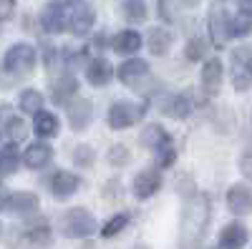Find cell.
I'll use <instances>...</instances> for the list:
<instances>
[{
  "label": "cell",
  "mask_w": 252,
  "mask_h": 249,
  "mask_svg": "<svg viewBox=\"0 0 252 249\" xmlns=\"http://www.w3.org/2000/svg\"><path fill=\"white\" fill-rule=\"evenodd\" d=\"M207 224H209V199L204 194H194L187 201L182 214V234H179L182 247L184 249L197 247L207 232Z\"/></svg>",
  "instance_id": "cell-1"
},
{
  "label": "cell",
  "mask_w": 252,
  "mask_h": 249,
  "mask_svg": "<svg viewBox=\"0 0 252 249\" xmlns=\"http://www.w3.org/2000/svg\"><path fill=\"white\" fill-rule=\"evenodd\" d=\"M61 232L71 237V239H83V237H91L96 234V219L89 209L83 206H76V209H68L61 219Z\"/></svg>",
  "instance_id": "cell-2"
},
{
  "label": "cell",
  "mask_w": 252,
  "mask_h": 249,
  "mask_svg": "<svg viewBox=\"0 0 252 249\" xmlns=\"http://www.w3.org/2000/svg\"><path fill=\"white\" fill-rule=\"evenodd\" d=\"M232 86L237 91H247L252 86V46L232 51Z\"/></svg>",
  "instance_id": "cell-3"
},
{
  "label": "cell",
  "mask_w": 252,
  "mask_h": 249,
  "mask_svg": "<svg viewBox=\"0 0 252 249\" xmlns=\"http://www.w3.org/2000/svg\"><path fill=\"white\" fill-rule=\"evenodd\" d=\"M5 68L15 76H23V73H31L35 68V48L28 46V43H15L13 48H8L5 53Z\"/></svg>",
  "instance_id": "cell-4"
},
{
  "label": "cell",
  "mask_w": 252,
  "mask_h": 249,
  "mask_svg": "<svg viewBox=\"0 0 252 249\" xmlns=\"http://www.w3.org/2000/svg\"><path fill=\"white\" fill-rule=\"evenodd\" d=\"M209 38H212V43L217 48L227 46V40L232 38V18L227 15V10L222 5H215L212 10H209Z\"/></svg>",
  "instance_id": "cell-5"
},
{
  "label": "cell",
  "mask_w": 252,
  "mask_h": 249,
  "mask_svg": "<svg viewBox=\"0 0 252 249\" xmlns=\"http://www.w3.org/2000/svg\"><path fill=\"white\" fill-rule=\"evenodd\" d=\"M141 113L144 111L139 106H134V103L116 101V103H111V109H109V126L111 129H129L141 118Z\"/></svg>",
  "instance_id": "cell-6"
},
{
  "label": "cell",
  "mask_w": 252,
  "mask_h": 249,
  "mask_svg": "<svg viewBox=\"0 0 252 249\" xmlns=\"http://www.w3.org/2000/svg\"><path fill=\"white\" fill-rule=\"evenodd\" d=\"M227 209L235 217H247L252 214V189L245 184H235L227 192Z\"/></svg>",
  "instance_id": "cell-7"
},
{
  "label": "cell",
  "mask_w": 252,
  "mask_h": 249,
  "mask_svg": "<svg viewBox=\"0 0 252 249\" xmlns=\"http://www.w3.org/2000/svg\"><path fill=\"white\" fill-rule=\"evenodd\" d=\"M159 186H161V174L157 169H144L134 179V196L136 199H149L159 192Z\"/></svg>",
  "instance_id": "cell-8"
},
{
  "label": "cell",
  "mask_w": 252,
  "mask_h": 249,
  "mask_svg": "<svg viewBox=\"0 0 252 249\" xmlns=\"http://www.w3.org/2000/svg\"><path fill=\"white\" fill-rule=\"evenodd\" d=\"M250 234H247V226L240 224V221H232L227 224L224 229L220 232V242H217V249H242L247 244Z\"/></svg>",
  "instance_id": "cell-9"
},
{
  "label": "cell",
  "mask_w": 252,
  "mask_h": 249,
  "mask_svg": "<svg viewBox=\"0 0 252 249\" xmlns=\"http://www.w3.org/2000/svg\"><path fill=\"white\" fill-rule=\"evenodd\" d=\"M78 186H81V179H78L76 174H71V171L58 169V171L51 176V192H53V196H58V199L73 196V194L78 192Z\"/></svg>",
  "instance_id": "cell-10"
},
{
  "label": "cell",
  "mask_w": 252,
  "mask_h": 249,
  "mask_svg": "<svg viewBox=\"0 0 252 249\" xmlns=\"http://www.w3.org/2000/svg\"><path fill=\"white\" fill-rule=\"evenodd\" d=\"M94 20H96V10L91 3H76L68 23H71V30L76 35H86L94 28Z\"/></svg>",
  "instance_id": "cell-11"
},
{
  "label": "cell",
  "mask_w": 252,
  "mask_h": 249,
  "mask_svg": "<svg viewBox=\"0 0 252 249\" xmlns=\"http://www.w3.org/2000/svg\"><path fill=\"white\" fill-rule=\"evenodd\" d=\"M51 159H53V149L48 143H31L23 154V164L28 169H43V166L51 164Z\"/></svg>",
  "instance_id": "cell-12"
},
{
  "label": "cell",
  "mask_w": 252,
  "mask_h": 249,
  "mask_svg": "<svg viewBox=\"0 0 252 249\" xmlns=\"http://www.w3.org/2000/svg\"><path fill=\"white\" fill-rule=\"evenodd\" d=\"M40 23H43V30L46 33H61L63 28H66V23H68L63 5L61 3H51L43 10V15H40Z\"/></svg>",
  "instance_id": "cell-13"
},
{
  "label": "cell",
  "mask_w": 252,
  "mask_h": 249,
  "mask_svg": "<svg viewBox=\"0 0 252 249\" xmlns=\"http://www.w3.org/2000/svg\"><path fill=\"white\" fill-rule=\"evenodd\" d=\"M222 86V60L220 58H209L204 68H202V88L207 93H217Z\"/></svg>",
  "instance_id": "cell-14"
},
{
  "label": "cell",
  "mask_w": 252,
  "mask_h": 249,
  "mask_svg": "<svg viewBox=\"0 0 252 249\" xmlns=\"http://www.w3.org/2000/svg\"><path fill=\"white\" fill-rule=\"evenodd\" d=\"M0 123H3L5 134H8L13 141H20V138L28 134L26 121L20 118V116H15V111H13L10 106H3V109H0Z\"/></svg>",
  "instance_id": "cell-15"
},
{
  "label": "cell",
  "mask_w": 252,
  "mask_h": 249,
  "mask_svg": "<svg viewBox=\"0 0 252 249\" xmlns=\"http://www.w3.org/2000/svg\"><path fill=\"white\" fill-rule=\"evenodd\" d=\"M146 71H149L146 60H141V58H131V60H126V63L119 66V78L126 83V86H136V83L146 76Z\"/></svg>",
  "instance_id": "cell-16"
},
{
  "label": "cell",
  "mask_w": 252,
  "mask_h": 249,
  "mask_svg": "<svg viewBox=\"0 0 252 249\" xmlns=\"http://www.w3.org/2000/svg\"><path fill=\"white\" fill-rule=\"evenodd\" d=\"M91 116H94V106L91 101H73L71 109H68V118H71V126L73 131H83L91 123Z\"/></svg>",
  "instance_id": "cell-17"
},
{
  "label": "cell",
  "mask_w": 252,
  "mask_h": 249,
  "mask_svg": "<svg viewBox=\"0 0 252 249\" xmlns=\"http://www.w3.org/2000/svg\"><path fill=\"white\" fill-rule=\"evenodd\" d=\"M8 209L13 214H33L38 209V196L33 192H15V194H10Z\"/></svg>",
  "instance_id": "cell-18"
},
{
  "label": "cell",
  "mask_w": 252,
  "mask_h": 249,
  "mask_svg": "<svg viewBox=\"0 0 252 249\" xmlns=\"http://www.w3.org/2000/svg\"><path fill=\"white\" fill-rule=\"evenodd\" d=\"M86 78L94 83V86H106V83L114 78V68L103 58H96V60H91L89 68H86Z\"/></svg>",
  "instance_id": "cell-19"
},
{
  "label": "cell",
  "mask_w": 252,
  "mask_h": 249,
  "mask_svg": "<svg viewBox=\"0 0 252 249\" xmlns=\"http://www.w3.org/2000/svg\"><path fill=\"white\" fill-rule=\"evenodd\" d=\"M139 48H141V35L136 30H121V33H116V38H114V51L116 53L129 55V53H136Z\"/></svg>",
  "instance_id": "cell-20"
},
{
  "label": "cell",
  "mask_w": 252,
  "mask_h": 249,
  "mask_svg": "<svg viewBox=\"0 0 252 249\" xmlns=\"http://www.w3.org/2000/svg\"><path fill=\"white\" fill-rule=\"evenodd\" d=\"M18 161H20V156H18V143H15V141L5 143V146L0 149V176L15 174Z\"/></svg>",
  "instance_id": "cell-21"
},
{
  "label": "cell",
  "mask_w": 252,
  "mask_h": 249,
  "mask_svg": "<svg viewBox=\"0 0 252 249\" xmlns=\"http://www.w3.org/2000/svg\"><path fill=\"white\" fill-rule=\"evenodd\" d=\"M252 33V5L242 3V8L237 10V15L232 18V35H250Z\"/></svg>",
  "instance_id": "cell-22"
},
{
  "label": "cell",
  "mask_w": 252,
  "mask_h": 249,
  "mask_svg": "<svg viewBox=\"0 0 252 249\" xmlns=\"http://www.w3.org/2000/svg\"><path fill=\"white\" fill-rule=\"evenodd\" d=\"M169 138H172V136L166 134L161 126H157V123H152V126H146V129H144V134H141V143H144L146 149H154V151L161 146V143L169 141Z\"/></svg>",
  "instance_id": "cell-23"
},
{
  "label": "cell",
  "mask_w": 252,
  "mask_h": 249,
  "mask_svg": "<svg viewBox=\"0 0 252 249\" xmlns=\"http://www.w3.org/2000/svg\"><path fill=\"white\" fill-rule=\"evenodd\" d=\"M33 126H35V134H38V136H56V134H58V118H56V113L38 111Z\"/></svg>",
  "instance_id": "cell-24"
},
{
  "label": "cell",
  "mask_w": 252,
  "mask_h": 249,
  "mask_svg": "<svg viewBox=\"0 0 252 249\" xmlns=\"http://www.w3.org/2000/svg\"><path fill=\"white\" fill-rule=\"evenodd\" d=\"M20 109H23L26 113H38V111H43V93L35 91V88H28L20 93Z\"/></svg>",
  "instance_id": "cell-25"
},
{
  "label": "cell",
  "mask_w": 252,
  "mask_h": 249,
  "mask_svg": "<svg viewBox=\"0 0 252 249\" xmlns=\"http://www.w3.org/2000/svg\"><path fill=\"white\" fill-rule=\"evenodd\" d=\"M169 43H172V35L166 33L164 28H154L149 33V51L154 55H164L166 51H169Z\"/></svg>",
  "instance_id": "cell-26"
},
{
  "label": "cell",
  "mask_w": 252,
  "mask_h": 249,
  "mask_svg": "<svg viewBox=\"0 0 252 249\" xmlns=\"http://www.w3.org/2000/svg\"><path fill=\"white\" fill-rule=\"evenodd\" d=\"M76 88H78V81L73 76H63L61 81L53 83V98L56 101H68L76 93Z\"/></svg>",
  "instance_id": "cell-27"
},
{
  "label": "cell",
  "mask_w": 252,
  "mask_h": 249,
  "mask_svg": "<svg viewBox=\"0 0 252 249\" xmlns=\"http://www.w3.org/2000/svg\"><path fill=\"white\" fill-rule=\"evenodd\" d=\"M164 111L169 113V116H174V118H187L189 111H192V103H189L187 96H172L169 103L164 106Z\"/></svg>",
  "instance_id": "cell-28"
},
{
  "label": "cell",
  "mask_w": 252,
  "mask_h": 249,
  "mask_svg": "<svg viewBox=\"0 0 252 249\" xmlns=\"http://www.w3.org/2000/svg\"><path fill=\"white\" fill-rule=\"evenodd\" d=\"M129 219H131V217L126 214V212H121V214L111 217L106 224L101 226V237H103V239H111V237H116L119 232H124V226L129 224Z\"/></svg>",
  "instance_id": "cell-29"
},
{
  "label": "cell",
  "mask_w": 252,
  "mask_h": 249,
  "mask_svg": "<svg viewBox=\"0 0 252 249\" xmlns=\"http://www.w3.org/2000/svg\"><path fill=\"white\" fill-rule=\"evenodd\" d=\"M124 15L126 20H131V23H141L146 20V3L144 0H124Z\"/></svg>",
  "instance_id": "cell-30"
},
{
  "label": "cell",
  "mask_w": 252,
  "mask_h": 249,
  "mask_svg": "<svg viewBox=\"0 0 252 249\" xmlns=\"http://www.w3.org/2000/svg\"><path fill=\"white\" fill-rule=\"evenodd\" d=\"M157 159H159V166H172L174 161H177V149H174V143H172V138L166 141V143H161V146L157 149Z\"/></svg>",
  "instance_id": "cell-31"
},
{
  "label": "cell",
  "mask_w": 252,
  "mask_h": 249,
  "mask_svg": "<svg viewBox=\"0 0 252 249\" xmlns=\"http://www.w3.org/2000/svg\"><path fill=\"white\" fill-rule=\"evenodd\" d=\"M28 239L33 244H51V226L48 224H38L28 232Z\"/></svg>",
  "instance_id": "cell-32"
},
{
  "label": "cell",
  "mask_w": 252,
  "mask_h": 249,
  "mask_svg": "<svg viewBox=\"0 0 252 249\" xmlns=\"http://www.w3.org/2000/svg\"><path fill=\"white\" fill-rule=\"evenodd\" d=\"M204 40H199V38H192V40H189V43H187V58L189 60H199V58H204Z\"/></svg>",
  "instance_id": "cell-33"
},
{
  "label": "cell",
  "mask_w": 252,
  "mask_h": 249,
  "mask_svg": "<svg viewBox=\"0 0 252 249\" xmlns=\"http://www.w3.org/2000/svg\"><path fill=\"white\" fill-rule=\"evenodd\" d=\"M15 8V0H0V20H8L13 15Z\"/></svg>",
  "instance_id": "cell-34"
},
{
  "label": "cell",
  "mask_w": 252,
  "mask_h": 249,
  "mask_svg": "<svg viewBox=\"0 0 252 249\" xmlns=\"http://www.w3.org/2000/svg\"><path fill=\"white\" fill-rule=\"evenodd\" d=\"M240 171H242V176H245L247 181H252V156H242V161H240Z\"/></svg>",
  "instance_id": "cell-35"
},
{
  "label": "cell",
  "mask_w": 252,
  "mask_h": 249,
  "mask_svg": "<svg viewBox=\"0 0 252 249\" xmlns=\"http://www.w3.org/2000/svg\"><path fill=\"white\" fill-rule=\"evenodd\" d=\"M8 201H10V192L5 189V184H0V212L8 209Z\"/></svg>",
  "instance_id": "cell-36"
},
{
  "label": "cell",
  "mask_w": 252,
  "mask_h": 249,
  "mask_svg": "<svg viewBox=\"0 0 252 249\" xmlns=\"http://www.w3.org/2000/svg\"><path fill=\"white\" fill-rule=\"evenodd\" d=\"M134 249H149V247H144V244H139V247H134Z\"/></svg>",
  "instance_id": "cell-37"
},
{
  "label": "cell",
  "mask_w": 252,
  "mask_h": 249,
  "mask_svg": "<svg viewBox=\"0 0 252 249\" xmlns=\"http://www.w3.org/2000/svg\"><path fill=\"white\" fill-rule=\"evenodd\" d=\"M0 232H3V226H0Z\"/></svg>",
  "instance_id": "cell-38"
},
{
  "label": "cell",
  "mask_w": 252,
  "mask_h": 249,
  "mask_svg": "<svg viewBox=\"0 0 252 249\" xmlns=\"http://www.w3.org/2000/svg\"><path fill=\"white\" fill-rule=\"evenodd\" d=\"M161 3H166V0H161Z\"/></svg>",
  "instance_id": "cell-39"
}]
</instances>
